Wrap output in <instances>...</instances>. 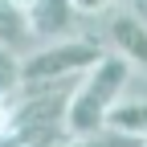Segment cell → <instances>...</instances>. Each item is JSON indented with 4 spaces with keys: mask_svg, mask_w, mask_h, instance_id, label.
Masks as SVG:
<instances>
[{
    "mask_svg": "<svg viewBox=\"0 0 147 147\" xmlns=\"http://www.w3.org/2000/svg\"><path fill=\"white\" fill-rule=\"evenodd\" d=\"M135 78V65L119 57V53H102V57L90 65L78 86H74V98H69V115H65V135H90V131H102L110 110H115L127 90H131Z\"/></svg>",
    "mask_w": 147,
    "mask_h": 147,
    "instance_id": "6da1fadb",
    "label": "cell"
},
{
    "mask_svg": "<svg viewBox=\"0 0 147 147\" xmlns=\"http://www.w3.org/2000/svg\"><path fill=\"white\" fill-rule=\"evenodd\" d=\"M102 45L110 53H119V57H127L135 69L147 74V16L123 8V12H110L106 21V33H102Z\"/></svg>",
    "mask_w": 147,
    "mask_h": 147,
    "instance_id": "277c9868",
    "label": "cell"
},
{
    "mask_svg": "<svg viewBox=\"0 0 147 147\" xmlns=\"http://www.w3.org/2000/svg\"><path fill=\"white\" fill-rule=\"evenodd\" d=\"M106 53L98 37H61V41L37 45L21 61V86L29 82H74Z\"/></svg>",
    "mask_w": 147,
    "mask_h": 147,
    "instance_id": "3957f363",
    "label": "cell"
},
{
    "mask_svg": "<svg viewBox=\"0 0 147 147\" xmlns=\"http://www.w3.org/2000/svg\"><path fill=\"white\" fill-rule=\"evenodd\" d=\"M74 82H29L12 98V139H57L65 135V115L74 98Z\"/></svg>",
    "mask_w": 147,
    "mask_h": 147,
    "instance_id": "7a4b0ae2",
    "label": "cell"
},
{
    "mask_svg": "<svg viewBox=\"0 0 147 147\" xmlns=\"http://www.w3.org/2000/svg\"><path fill=\"white\" fill-rule=\"evenodd\" d=\"M16 4H21V8H25V12H29V8H33V4H37V0H16Z\"/></svg>",
    "mask_w": 147,
    "mask_h": 147,
    "instance_id": "7c38bea8",
    "label": "cell"
},
{
    "mask_svg": "<svg viewBox=\"0 0 147 147\" xmlns=\"http://www.w3.org/2000/svg\"><path fill=\"white\" fill-rule=\"evenodd\" d=\"M78 8H74V0H37V4L29 8V29H33V41H61V37H69V29L78 25Z\"/></svg>",
    "mask_w": 147,
    "mask_h": 147,
    "instance_id": "5b68a950",
    "label": "cell"
},
{
    "mask_svg": "<svg viewBox=\"0 0 147 147\" xmlns=\"http://www.w3.org/2000/svg\"><path fill=\"white\" fill-rule=\"evenodd\" d=\"M0 45L12 53H33V29H29V12L16 0H0Z\"/></svg>",
    "mask_w": 147,
    "mask_h": 147,
    "instance_id": "8992f818",
    "label": "cell"
},
{
    "mask_svg": "<svg viewBox=\"0 0 147 147\" xmlns=\"http://www.w3.org/2000/svg\"><path fill=\"white\" fill-rule=\"evenodd\" d=\"M49 139H21V143H12V147H45Z\"/></svg>",
    "mask_w": 147,
    "mask_h": 147,
    "instance_id": "8fae6325",
    "label": "cell"
},
{
    "mask_svg": "<svg viewBox=\"0 0 147 147\" xmlns=\"http://www.w3.org/2000/svg\"><path fill=\"white\" fill-rule=\"evenodd\" d=\"M21 53H12L0 45V98H12L16 90H21Z\"/></svg>",
    "mask_w": 147,
    "mask_h": 147,
    "instance_id": "ba28073f",
    "label": "cell"
},
{
    "mask_svg": "<svg viewBox=\"0 0 147 147\" xmlns=\"http://www.w3.org/2000/svg\"><path fill=\"white\" fill-rule=\"evenodd\" d=\"M143 147H147V143H143Z\"/></svg>",
    "mask_w": 147,
    "mask_h": 147,
    "instance_id": "4fadbf2b",
    "label": "cell"
},
{
    "mask_svg": "<svg viewBox=\"0 0 147 147\" xmlns=\"http://www.w3.org/2000/svg\"><path fill=\"white\" fill-rule=\"evenodd\" d=\"M12 98H0V143H16L12 139Z\"/></svg>",
    "mask_w": 147,
    "mask_h": 147,
    "instance_id": "9c48e42d",
    "label": "cell"
},
{
    "mask_svg": "<svg viewBox=\"0 0 147 147\" xmlns=\"http://www.w3.org/2000/svg\"><path fill=\"white\" fill-rule=\"evenodd\" d=\"M106 127L123 131L127 139H135V143H147V98H123L115 110H110Z\"/></svg>",
    "mask_w": 147,
    "mask_h": 147,
    "instance_id": "52a82bcc",
    "label": "cell"
},
{
    "mask_svg": "<svg viewBox=\"0 0 147 147\" xmlns=\"http://www.w3.org/2000/svg\"><path fill=\"white\" fill-rule=\"evenodd\" d=\"M74 8H78L82 16H102L115 8V0H74Z\"/></svg>",
    "mask_w": 147,
    "mask_h": 147,
    "instance_id": "30bf717a",
    "label": "cell"
}]
</instances>
